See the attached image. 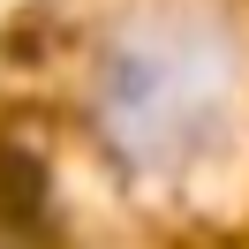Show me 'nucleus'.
Masks as SVG:
<instances>
[{
	"mask_svg": "<svg viewBox=\"0 0 249 249\" xmlns=\"http://www.w3.org/2000/svg\"><path fill=\"white\" fill-rule=\"evenodd\" d=\"M249 91V38L227 0H136L91 61V121L136 174L219 151Z\"/></svg>",
	"mask_w": 249,
	"mask_h": 249,
	"instance_id": "nucleus-1",
	"label": "nucleus"
}]
</instances>
